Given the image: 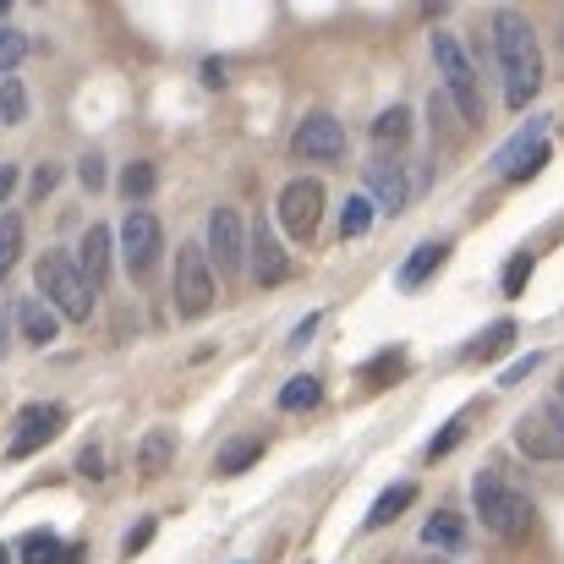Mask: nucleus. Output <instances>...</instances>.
I'll list each match as a JSON object with an SVG mask.
<instances>
[{
	"mask_svg": "<svg viewBox=\"0 0 564 564\" xmlns=\"http://www.w3.org/2000/svg\"><path fill=\"white\" fill-rule=\"evenodd\" d=\"M494 50H499V72H505V105L527 110L543 88V50L538 33L521 11H494Z\"/></svg>",
	"mask_w": 564,
	"mask_h": 564,
	"instance_id": "obj_1",
	"label": "nucleus"
},
{
	"mask_svg": "<svg viewBox=\"0 0 564 564\" xmlns=\"http://www.w3.org/2000/svg\"><path fill=\"white\" fill-rule=\"evenodd\" d=\"M433 66H438L444 94L460 110V121L466 127H482V116H488L482 110V83H477V66H471V55H466V44L455 33H433Z\"/></svg>",
	"mask_w": 564,
	"mask_h": 564,
	"instance_id": "obj_2",
	"label": "nucleus"
},
{
	"mask_svg": "<svg viewBox=\"0 0 564 564\" xmlns=\"http://www.w3.org/2000/svg\"><path fill=\"white\" fill-rule=\"evenodd\" d=\"M33 274H39V296H44L61 318L88 324V313H94V285H88V274H83L77 258H66V252H44Z\"/></svg>",
	"mask_w": 564,
	"mask_h": 564,
	"instance_id": "obj_3",
	"label": "nucleus"
},
{
	"mask_svg": "<svg viewBox=\"0 0 564 564\" xmlns=\"http://www.w3.org/2000/svg\"><path fill=\"white\" fill-rule=\"evenodd\" d=\"M471 499H477V516H482L488 532H499V538H527V527H532L527 494H516V488L499 482V477H477Z\"/></svg>",
	"mask_w": 564,
	"mask_h": 564,
	"instance_id": "obj_4",
	"label": "nucleus"
},
{
	"mask_svg": "<svg viewBox=\"0 0 564 564\" xmlns=\"http://www.w3.org/2000/svg\"><path fill=\"white\" fill-rule=\"evenodd\" d=\"M214 307V269L203 258V247H182L176 252V313L182 318H203Z\"/></svg>",
	"mask_w": 564,
	"mask_h": 564,
	"instance_id": "obj_5",
	"label": "nucleus"
},
{
	"mask_svg": "<svg viewBox=\"0 0 564 564\" xmlns=\"http://www.w3.org/2000/svg\"><path fill=\"white\" fill-rule=\"evenodd\" d=\"M318 219H324V182H313V176L285 182V192H280V225H285L296 241H313Z\"/></svg>",
	"mask_w": 564,
	"mask_h": 564,
	"instance_id": "obj_6",
	"label": "nucleus"
},
{
	"mask_svg": "<svg viewBox=\"0 0 564 564\" xmlns=\"http://www.w3.org/2000/svg\"><path fill=\"white\" fill-rule=\"evenodd\" d=\"M291 149H296V160H307V165H335V160L346 154V127H340L329 110H313V116L296 127Z\"/></svg>",
	"mask_w": 564,
	"mask_h": 564,
	"instance_id": "obj_7",
	"label": "nucleus"
},
{
	"mask_svg": "<svg viewBox=\"0 0 564 564\" xmlns=\"http://www.w3.org/2000/svg\"><path fill=\"white\" fill-rule=\"evenodd\" d=\"M160 247H165L160 219H154V214H143V208H132V214L121 219V258H127V269H132L138 280H143V274H154Z\"/></svg>",
	"mask_w": 564,
	"mask_h": 564,
	"instance_id": "obj_8",
	"label": "nucleus"
},
{
	"mask_svg": "<svg viewBox=\"0 0 564 564\" xmlns=\"http://www.w3.org/2000/svg\"><path fill=\"white\" fill-rule=\"evenodd\" d=\"M61 422H66V411L61 405H22L17 411V427H11V444H6V455L11 460H28V455H39L55 433H61Z\"/></svg>",
	"mask_w": 564,
	"mask_h": 564,
	"instance_id": "obj_9",
	"label": "nucleus"
},
{
	"mask_svg": "<svg viewBox=\"0 0 564 564\" xmlns=\"http://www.w3.org/2000/svg\"><path fill=\"white\" fill-rule=\"evenodd\" d=\"M241 252H247V225H241V214H236V208H214V214H208V258H214V269H219V274L241 269Z\"/></svg>",
	"mask_w": 564,
	"mask_h": 564,
	"instance_id": "obj_10",
	"label": "nucleus"
},
{
	"mask_svg": "<svg viewBox=\"0 0 564 564\" xmlns=\"http://www.w3.org/2000/svg\"><path fill=\"white\" fill-rule=\"evenodd\" d=\"M549 121H532L527 132H516V143L499 154V171L510 176V182H527V176H538L543 171V160H549Z\"/></svg>",
	"mask_w": 564,
	"mask_h": 564,
	"instance_id": "obj_11",
	"label": "nucleus"
},
{
	"mask_svg": "<svg viewBox=\"0 0 564 564\" xmlns=\"http://www.w3.org/2000/svg\"><path fill=\"white\" fill-rule=\"evenodd\" d=\"M252 280L258 285H285L291 280V258H285L274 225H252Z\"/></svg>",
	"mask_w": 564,
	"mask_h": 564,
	"instance_id": "obj_12",
	"label": "nucleus"
},
{
	"mask_svg": "<svg viewBox=\"0 0 564 564\" xmlns=\"http://www.w3.org/2000/svg\"><path fill=\"white\" fill-rule=\"evenodd\" d=\"M516 444L527 460H564V427H554L549 416H532L516 427Z\"/></svg>",
	"mask_w": 564,
	"mask_h": 564,
	"instance_id": "obj_13",
	"label": "nucleus"
},
{
	"mask_svg": "<svg viewBox=\"0 0 564 564\" xmlns=\"http://www.w3.org/2000/svg\"><path fill=\"white\" fill-rule=\"evenodd\" d=\"M17 324H22V335H28L33 346H50V340L61 335V313H55L44 296H28V302H17Z\"/></svg>",
	"mask_w": 564,
	"mask_h": 564,
	"instance_id": "obj_14",
	"label": "nucleus"
},
{
	"mask_svg": "<svg viewBox=\"0 0 564 564\" xmlns=\"http://www.w3.org/2000/svg\"><path fill=\"white\" fill-rule=\"evenodd\" d=\"M368 197H378L389 214L405 208V197H411V192H405V171L389 165V160H373V165H368Z\"/></svg>",
	"mask_w": 564,
	"mask_h": 564,
	"instance_id": "obj_15",
	"label": "nucleus"
},
{
	"mask_svg": "<svg viewBox=\"0 0 564 564\" xmlns=\"http://www.w3.org/2000/svg\"><path fill=\"white\" fill-rule=\"evenodd\" d=\"M444 258H449V247H444V241H422V247H416V252L400 263V291H422Z\"/></svg>",
	"mask_w": 564,
	"mask_h": 564,
	"instance_id": "obj_16",
	"label": "nucleus"
},
{
	"mask_svg": "<svg viewBox=\"0 0 564 564\" xmlns=\"http://www.w3.org/2000/svg\"><path fill=\"white\" fill-rule=\"evenodd\" d=\"M83 274H88V285L99 291L105 280H110V230L105 225H88V236H83Z\"/></svg>",
	"mask_w": 564,
	"mask_h": 564,
	"instance_id": "obj_17",
	"label": "nucleus"
},
{
	"mask_svg": "<svg viewBox=\"0 0 564 564\" xmlns=\"http://www.w3.org/2000/svg\"><path fill=\"white\" fill-rule=\"evenodd\" d=\"M422 543L427 549H444V554H460L466 549V521L455 510H433L427 527H422Z\"/></svg>",
	"mask_w": 564,
	"mask_h": 564,
	"instance_id": "obj_18",
	"label": "nucleus"
},
{
	"mask_svg": "<svg viewBox=\"0 0 564 564\" xmlns=\"http://www.w3.org/2000/svg\"><path fill=\"white\" fill-rule=\"evenodd\" d=\"M411 499H416V488H411V482H394V488H383V494L373 499V510H368V521H362V527H368V532H378V527L400 521V516L411 510Z\"/></svg>",
	"mask_w": 564,
	"mask_h": 564,
	"instance_id": "obj_19",
	"label": "nucleus"
},
{
	"mask_svg": "<svg viewBox=\"0 0 564 564\" xmlns=\"http://www.w3.org/2000/svg\"><path fill=\"white\" fill-rule=\"evenodd\" d=\"M373 143L378 149H394V154L411 143V110H405V105H389V110L378 116L373 121Z\"/></svg>",
	"mask_w": 564,
	"mask_h": 564,
	"instance_id": "obj_20",
	"label": "nucleus"
},
{
	"mask_svg": "<svg viewBox=\"0 0 564 564\" xmlns=\"http://www.w3.org/2000/svg\"><path fill=\"white\" fill-rule=\"evenodd\" d=\"M171 455H176V433H171V427H154V433L143 438V449H138V471H143V477H160V471L171 466Z\"/></svg>",
	"mask_w": 564,
	"mask_h": 564,
	"instance_id": "obj_21",
	"label": "nucleus"
},
{
	"mask_svg": "<svg viewBox=\"0 0 564 564\" xmlns=\"http://www.w3.org/2000/svg\"><path fill=\"white\" fill-rule=\"evenodd\" d=\"M72 560H77V554L61 549L50 532H28V538H22V564H72Z\"/></svg>",
	"mask_w": 564,
	"mask_h": 564,
	"instance_id": "obj_22",
	"label": "nucleus"
},
{
	"mask_svg": "<svg viewBox=\"0 0 564 564\" xmlns=\"http://www.w3.org/2000/svg\"><path fill=\"white\" fill-rule=\"evenodd\" d=\"M318 400H324V383H318V378H307V373L291 378V383L280 389V411H313Z\"/></svg>",
	"mask_w": 564,
	"mask_h": 564,
	"instance_id": "obj_23",
	"label": "nucleus"
},
{
	"mask_svg": "<svg viewBox=\"0 0 564 564\" xmlns=\"http://www.w3.org/2000/svg\"><path fill=\"white\" fill-rule=\"evenodd\" d=\"M373 230V197H346V208H340V236L351 241V236H368Z\"/></svg>",
	"mask_w": 564,
	"mask_h": 564,
	"instance_id": "obj_24",
	"label": "nucleus"
},
{
	"mask_svg": "<svg viewBox=\"0 0 564 564\" xmlns=\"http://www.w3.org/2000/svg\"><path fill=\"white\" fill-rule=\"evenodd\" d=\"M258 455H263V438H236V444L219 455V477H236V471H247Z\"/></svg>",
	"mask_w": 564,
	"mask_h": 564,
	"instance_id": "obj_25",
	"label": "nucleus"
},
{
	"mask_svg": "<svg viewBox=\"0 0 564 564\" xmlns=\"http://www.w3.org/2000/svg\"><path fill=\"white\" fill-rule=\"evenodd\" d=\"M17 258H22V219L6 214V219H0V280L17 269Z\"/></svg>",
	"mask_w": 564,
	"mask_h": 564,
	"instance_id": "obj_26",
	"label": "nucleus"
},
{
	"mask_svg": "<svg viewBox=\"0 0 564 564\" xmlns=\"http://www.w3.org/2000/svg\"><path fill=\"white\" fill-rule=\"evenodd\" d=\"M154 187H160V171H154L149 160H138V165H127V171H121V192H127V203L149 197Z\"/></svg>",
	"mask_w": 564,
	"mask_h": 564,
	"instance_id": "obj_27",
	"label": "nucleus"
},
{
	"mask_svg": "<svg viewBox=\"0 0 564 564\" xmlns=\"http://www.w3.org/2000/svg\"><path fill=\"white\" fill-rule=\"evenodd\" d=\"M466 427H471V416H466V411H460V416H449V422L433 433V444H427V460H444V455H449V449L466 438Z\"/></svg>",
	"mask_w": 564,
	"mask_h": 564,
	"instance_id": "obj_28",
	"label": "nucleus"
},
{
	"mask_svg": "<svg viewBox=\"0 0 564 564\" xmlns=\"http://www.w3.org/2000/svg\"><path fill=\"white\" fill-rule=\"evenodd\" d=\"M0 121H11V127H17V121H28V88H22L17 77H6V83H0Z\"/></svg>",
	"mask_w": 564,
	"mask_h": 564,
	"instance_id": "obj_29",
	"label": "nucleus"
},
{
	"mask_svg": "<svg viewBox=\"0 0 564 564\" xmlns=\"http://www.w3.org/2000/svg\"><path fill=\"white\" fill-rule=\"evenodd\" d=\"M510 340H516V324L505 318V324H494L488 335H477V340H471V357H499Z\"/></svg>",
	"mask_w": 564,
	"mask_h": 564,
	"instance_id": "obj_30",
	"label": "nucleus"
},
{
	"mask_svg": "<svg viewBox=\"0 0 564 564\" xmlns=\"http://www.w3.org/2000/svg\"><path fill=\"white\" fill-rule=\"evenodd\" d=\"M22 55H28V39H22L17 28H6V22H0V72L22 66Z\"/></svg>",
	"mask_w": 564,
	"mask_h": 564,
	"instance_id": "obj_31",
	"label": "nucleus"
},
{
	"mask_svg": "<svg viewBox=\"0 0 564 564\" xmlns=\"http://www.w3.org/2000/svg\"><path fill=\"white\" fill-rule=\"evenodd\" d=\"M527 280H532V252H516V258L505 263V296H521Z\"/></svg>",
	"mask_w": 564,
	"mask_h": 564,
	"instance_id": "obj_32",
	"label": "nucleus"
},
{
	"mask_svg": "<svg viewBox=\"0 0 564 564\" xmlns=\"http://www.w3.org/2000/svg\"><path fill=\"white\" fill-rule=\"evenodd\" d=\"M154 532H160V521H138V527L127 532V543H121V560H132V554H143V549L154 543Z\"/></svg>",
	"mask_w": 564,
	"mask_h": 564,
	"instance_id": "obj_33",
	"label": "nucleus"
},
{
	"mask_svg": "<svg viewBox=\"0 0 564 564\" xmlns=\"http://www.w3.org/2000/svg\"><path fill=\"white\" fill-rule=\"evenodd\" d=\"M400 373H405L400 351H383V357H378V362H373V368H368L362 378H368V383H389V378H400Z\"/></svg>",
	"mask_w": 564,
	"mask_h": 564,
	"instance_id": "obj_34",
	"label": "nucleus"
},
{
	"mask_svg": "<svg viewBox=\"0 0 564 564\" xmlns=\"http://www.w3.org/2000/svg\"><path fill=\"white\" fill-rule=\"evenodd\" d=\"M77 176H83V187H88V192H99V187H105V154H83Z\"/></svg>",
	"mask_w": 564,
	"mask_h": 564,
	"instance_id": "obj_35",
	"label": "nucleus"
},
{
	"mask_svg": "<svg viewBox=\"0 0 564 564\" xmlns=\"http://www.w3.org/2000/svg\"><path fill=\"white\" fill-rule=\"evenodd\" d=\"M318 324H324V313H307V318H302V324L291 329V351H302V346H307V340L318 335Z\"/></svg>",
	"mask_w": 564,
	"mask_h": 564,
	"instance_id": "obj_36",
	"label": "nucleus"
},
{
	"mask_svg": "<svg viewBox=\"0 0 564 564\" xmlns=\"http://www.w3.org/2000/svg\"><path fill=\"white\" fill-rule=\"evenodd\" d=\"M11 318H17V302L0 291V357H6V346H11Z\"/></svg>",
	"mask_w": 564,
	"mask_h": 564,
	"instance_id": "obj_37",
	"label": "nucleus"
},
{
	"mask_svg": "<svg viewBox=\"0 0 564 564\" xmlns=\"http://www.w3.org/2000/svg\"><path fill=\"white\" fill-rule=\"evenodd\" d=\"M55 182H61V171H55V165H39V171H33V197H50Z\"/></svg>",
	"mask_w": 564,
	"mask_h": 564,
	"instance_id": "obj_38",
	"label": "nucleus"
},
{
	"mask_svg": "<svg viewBox=\"0 0 564 564\" xmlns=\"http://www.w3.org/2000/svg\"><path fill=\"white\" fill-rule=\"evenodd\" d=\"M538 362H543V357H521V362H510L499 378H505V383H521L527 373H538Z\"/></svg>",
	"mask_w": 564,
	"mask_h": 564,
	"instance_id": "obj_39",
	"label": "nucleus"
},
{
	"mask_svg": "<svg viewBox=\"0 0 564 564\" xmlns=\"http://www.w3.org/2000/svg\"><path fill=\"white\" fill-rule=\"evenodd\" d=\"M11 192H17V171H11V165H0V203H6Z\"/></svg>",
	"mask_w": 564,
	"mask_h": 564,
	"instance_id": "obj_40",
	"label": "nucleus"
},
{
	"mask_svg": "<svg viewBox=\"0 0 564 564\" xmlns=\"http://www.w3.org/2000/svg\"><path fill=\"white\" fill-rule=\"evenodd\" d=\"M549 422H554V427H564V400H554V405H549Z\"/></svg>",
	"mask_w": 564,
	"mask_h": 564,
	"instance_id": "obj_41",
	"label": "nucleus"
},
{
	"mask_svg": "<svg viewBox=\"0 0 564 564\" xmlns=\"http://www.w3.org/2000/svg\"><path fill=\"white\" fill-rule=\"evenodd\" d=\"M0 564H11V549H0Z\"/></svg>",
	"mask_w": 564,
	"mask_h": 564,
	"instance_id": "obj_42",
	"label": "nucleus"
},
{
	"mask_svg": "<svg viewBox=\"0 0 564 564\" xmlns=\"http://www.w3.org/2000/svg\"><path fill=\"white\" fill-rule=\"evenodd\" d=\"M560 400H564V378H560Z\"/></svg>",
	"mask_w": 564,
	"mask_h": 564,
	"instance_id": "obj_43",
	"label": "nucleus"
},
{
	"mask_svg": "<svg viewBox=\"0 0 564 564\" xmlns=\"http://www.w3.org/2000/svg\"><path fill=\"white\" fill-rule=\"evenodd\" d=\"M433 564H449V560H433Z\"/></svg>",
	"mask_w": 564,
	"mask_h": 564,
	"instance_id": "obj_44",
	"label": "nucleus"
}]
</instances>
